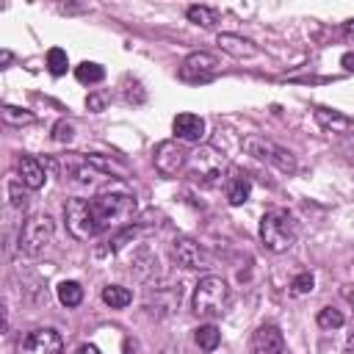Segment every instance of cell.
Instances as JSON below:
<instances>
[{
    "mask_svg": "<svg viewBox=\"0 0 354 354\" xmlns=\"http://www.w3.org/2000/svg\"><path fill=\"white\" fill-rule=\"evenodd\" d=\"M315 321H318V326H321V329H337V326H343V321H346V318H343V313H340V310H335V307H321Z\"/></svg>",
    "mask_w": 354,
    "mask_h": 354,
    "instance_id": "cb8c5ba5",
    "label": "cell"
},
{
    "mask_svg": "<svg viewBox=\"0 0 354 354\" xmlns=\"http://www.w3.org/2000/svg\"><path fill=\"white\" fill-rule=\"evenodd\" d=\"M260 241L274 254L288 252L293 246V241H296V221H293V216L288 210H279V207L263 213V218H260Z\"/></svg>",
    "mask_w": 354,
    "mask_h": 354,
    "instance_id": "7a4b0ae2",
    "label": "cell"
},
{
    "mask_svg": "<svg viewBox=\"0 0 354 354\" xmlns=\"http://www.w3.org/2000/svg\"><path fill=\"white\" fill-rule=\"evenodd\" d=\"M3 119H6V124H25V122H33V113H28L22 108H14V105H6Z\"/></svg>",
    "mask_w": 354,
    "mask_h": 354,
    "instance_id": "4316f807",
    "label": "cell"
},
{
    "mask_svg": "<svg viewBox=\"0 0 354 354\" xmlns=\"http://www.w3.org/2000/svg\"><path fill=\"white\" fill-rule=\"evenodd\" d=\"M252 354H285V337H282L279 326L263 324L252 335Z\"/></svg>",
    "mask_w": 354,
    "mask_h": 354,
    "instance_id": "7c38bea8",
    "label": "cell"
},
{
    "mask_svg": "<svg viewBox=\"0 0 354 354\" xmlns=\"http://www.w3.org/2000/svg\"><path fill=\"white\" fill-rule=\"evenodd\" d=\"M86 105H88L91 111H102V105H105V94H88Z\"/></svg>",
    "mask_w": 354,
    "mask_h": 354,
    "instance_id": "4dcf8cb0",
    "label": "cell"
},
{
    "mask_svg": "<svg viewBox=\"0 0 354 354\" xmlns=\"http://www.w3.org/2000/svg\"><path fill=\"white\" fill-rule=\"evenodd\" d=\"M8 196H11V205L14 207H28V191H25V185H22V180H11L8 183Z\"/></svg>",
    "mask_w": 354,
    "mask_h": 354,
    "instance_id": "484cf974",
    "label": "cell"
},
{
    "mask_svg": "<svg viewBox=\"0 0 354 354\" xmlns=\"http://www.w3.org/2000/svg\"><path fill=\"white\" fill-rule=\"evenodd\" d=\"M75 354H100V348H97V346H91V343H86V346H80Z\"/></svg>",
    "mask_w": 354,
    "mask_h": 354,
    "instance_id": "d6a6232c",
    "label": "cell"
},
{
    "mask_svg": "<svg viewBox=\"0 0 354 354\" xmlns=\"http://www.w3.org/2000/svg\"><path fill=\"white\" fill-rule=\"evenodd\" d=\"M171 252H174V260H177L183 268H188V271H202V268L210 266L207 252H205L196 241H191V238H177Z\"/></svg>",
    "mask_w": 354,
    "mask_h": 354,
    "instance_id": "8fae6325",
    "label": "cell"
},
{
    "mask_svg": "<svg viewBox=\"0 0 354 354\" xmlns=\"http://www.w3.org/2000/svg\"><path fill=\"white\" fill-rule=\"evenodd\" d=\"M346 299L351 301V307H354V290H346Z\"/></svg>",
    "mask_w": 354,
    "mask_h": 354,
    "instance_id": "d590c367",
    "label": "cell"
},
{
    "mask_svg": "<svg viewBox=\"0 0 354 354\" xmlns=\"http://www.w3.org/2000/svg\"><path fill=\"white\" fill-rule=\"evenodd\" d=\"M64 218H66V230L77 241H88L97 232H102L100 224H97V218H94V213H91V202L83 199V196H72L64 205Z\"/></svg>",
    "mask_w": 354,
    "mask_h": 354,
    "instance_id": "52a82bcc",
    "label": "cell"
},
{
    "mask_svg": "<svg viewBox=\"0 0 354 354\" xmlns=\"http://www.w3.org/2000/svg\"><path fill=\"white\" fill-rule=\"evenodd\" d=\"M194 340H196V346H199L202 351H213V348L218 346V340H221V332H218V326L205 324V326H199V329H196Z\"/></svg>",
    "mask_w": 354,
    "mask_h": 354,
    "instance_id": "7402d4cb",
    "label": "cell"
},
{
    "mask_svg": "<svg viewBox=\"0 0 354 354\" xmlns=\"http://www.w3.org/2000/svg\"><path fill=\"white\" fill-rule=\"evenodd\" d=\"M224 194H227V202L230 205H243L252 194V180L246 174H232L224 185Z\"/></svg>",
    "mask_w": 354,
    "mask_h": 354,
    "instance_id": "e0dca14e",
    "label": "cell"
},
{
    "mask_svg": "<svg viewBox=\"0 0 354 354\" xmlns=\"http://www.w3.org/2000/svg\"><path fill=\"white\" fill-rule=\"evenodd\" d=\"M241 144H243V149H246L252 158L271 163V166L279 169L282 174H293V171H296V158H293V152H288L285 147H279V144H274V141H268V138H263V136H246Z\"/></svg>",
    "mask_w": 354,
    "mask_h": 354,
    "instance_id": "8992f818",
    "label": "cell"
},
{
    "mask_svg": "<svg viewBox=\"0 0 354 354\" xmlns=\"http://www.w3.org/2000/svg\"><path fill=\"white\" fill-rule=\"evenodd\" d=\"M53 235H55V224L47 213H33L22 221L19 227V238H17V246L22 254L28 257H36L41 254L50 243H53Z\"/></svg>",
    "mask_w": 354,
    "mask_h": 354,
    "instance_id": "5b68a950",
    "label": "cell"
},
{
    "mask_svg": "<svg viewBox=\"0 0 354 354\" xmlns=\"http://www.w3.org/2000/svg\"><path fill=\"white\" fill-rule=\"evenodd\" d=\"M340 64H343L346 72H354V53H346V55L340 58Z\"/></svg>",
    "mask_w": 354,
    "mask_h": 354,
    "instance_id": "1f68e13d",
    "label": "cell"
},
{
    "mask_svg": "<svg viewBox=\"0 0 354 354\" xmlns=\"http://www.w3.org/2000/svg\"><path fill=\"white\" fill-rule=\"evenodd\" d=\"M346 351L348 354H354V329L348 332V337H346Z\"/></svg>",
    "mask_w": 354,
    "mask_h": 354,
    "instance_id": "836d02e7",
    "label": "cell"
},
{
    "mask_svg": "<svg viewBox=\"0 0 354 354\" xmlns=\"http://www.w3.org/2000/svg\"><path fill=\"white\" fill-rule=\"evenodd\" d=\"M171 127L180 141H202V136H205V119L196 113H177Z\"/></svg>",
    "mask_w": 354,
    "mask_h": 354,
    "instance_id": "5bb4252c",
    "label": "cell"
},
{
    "mask_svg": "<svg viewBox=\"0 0 354 354\" xmlns=\"http://www.w3.org/2000/svg\"><path fill=\"white\" fill-rule=\"evenodd\" d=\"M17 171H19V180H22V185H25L28 191H39V188L44 185V180H47L44 163H41V160H36V158H30V155L19 158Z\"/></svg>",
    "mask_w": 354,
    "mask_h": 354,
    "instance_id": "9a60e30c",
    "label": "cell"
},
{
    "mask_svg": "<svg viewBox=\"0 0 354 354\" xmlns=\"http://www.w3.org/2000/svg\"><path fill=\"white\" fill-rule=\"evenodd\" d=\"M218 44L232 58H252V55H257V44L243 39V36H238V33H218Z\"/></svg>",
    "mask_w": 354,
    "mask_h": 354,
    "instance_id": "2e32d148",
    "label": "cell"
},
{
    "mask_svg": "<svg viewBox=\"0 0 354 354\" xmlns=\"http://www.w3.org/2000/svg\"><path fill=\"white\" fill-rule=\"evenodd\" d=\"M72 136H75V124H72V122H66V119L55 122V127H53V138H55L58 144L72 141Z\"/></svg>",
    "mask_w": 354,
    "mask_h": 354,
    "instance_id": "f1b7e54d",
    "label": "cell"
},
{
    "mask_svg": "<svg viewBox=\"0 0 354 354\" xmlns=\"http://www.w3.org/2000/svg\"><path fill=\"white\" fill-rule=\"evenodd\" d=\"M19 354H64V340L55 329H33L19 343Z\"/></svg>",
    "mask_w": 354,
    "mask_h": 354,
    "instance_id": "30bf717a",
    "label": "cell"
},
{
    "mask_svg": "<svg viewBox=\"0 0 354 354\" xmlns=\"http://www.w3.org/2000/svg\"><path fill=\"white\" fill-rule=\"evenodd\" d=\"M185 174L199 185H218L227 174V158L216 147H199L188 155Z\"/></svg>",
    "mask_w": 354,
    "mask_h": 354,
    "instance_id": "277c9868",
    "label": "cell"
},
{
    "mask_svg": "<svg viewBox=\"0 0 354 354\" xmlns=\"http://www.w3.org/2000/svg\"><path fill=\"white\" fill-rule=\"evenodd\" d=\"M185 14H188V19H191L194 25H202V28H216V25H218V11H216V8L191 6Z\"/></svg>",
    "mask_w": 354,
    "mask_h": 354,
    "instance_id": "44dd1931",
    "label": "cell"
},
{
    "mask_svg": "<svg viewBox=\"0 0 354 354\" xmlns=\"http://www.w3.org/2000/svg\"><path fill=\"white\" fill-rule=\"evenodd\" d=\"M340 152H343L348 160H354V133H351V136H346V138L340 141Z\"/></svg>",
    "mask_w": 354,
    "mask_h": 354,
    "instance_id": "f546056e",
    "label": "cell"
},
{
    "mask_svg": "<svg viewBox=\"0 0 354 354\" xmlns=\"http://www.w3.org/2000/svg\"><path fill=\"white\" fill-rule=\"evenodd\" d=\"M88 202H91V213H94L100 230L127 224L136 216V196L122 188H105V191L94 194Z\"/></svg>",
    "mask_w": 354,
    "mask_h": 354,
    "instance_id": "6da1fadb",
    "label": "cell"
},
{
    "mask_svg": "<svg viewBox=\"0 0 354 354\" xmlns=\"http://www.w3.org/2000/svg\"><path fill=\"white\" fill-rule=\"evenodd\" d=\"M227 307H230V285L216 274L202 277L194 288V313L202 318H218L227 313Z\"/></svg>",
    "mask_w": 354,
    "mask_h": 354,
    "instance_id": "3957f363",
    "label": "cell"
},
{
    "mask_svg": "<svg viewBox=\"0 0 354 354\" xmlns=\"http://www.w3.org/2000/svg\"><path fill=\"white\" fill-rule=\"evenodd\" d=\"M315 122L326 130V133H335V136H351L354 133V119L340 113V111H329V108H315Z\"/></svg>",
    "mask_w": 354,
    "mask_h": 354,
    "instance_id": "4fadbf2b",
    "label": "cell"
},
{
    "mask_svg": "<svg viewBox=\"0 0 354 354\" xmlns=\"http://www.w3.org/2000/svg\"><path fill=\"white\" fill-rule=\"evenodd\" d=\"M86 160H88L94 169H100L105 177H111V174H116V177H127V166H124V163H119V160H113V158H102V155H86Z\"/></svg>",
    "mask_w": 354,
    "mask_h": 354,
    "instance_id": "d6986e66",
    "label": "cell"
},
{
    "mask_svg": "<svg viewBox=\"0 0 354 354\" xmlns=\"http://www.w3.org/2000/svg\"><path fill=\"white\" fill-rule=\"evenodd\" d=\"M216 72H218V58L213 53L199 50V53H191L183 61L180 80H185V83H207L210 77H216Z\"/></svg>",
    "mask_w": 354,
    "mask_h": 354,
    "instance_id": "9c48e42d",
    "label": "cell"
},
{
    "mask_svg": "<svg viewBox=\"0 0 354 354\" xmlns=\"http://www.w3.org/2000/svg\"><path fill=\"white\" fill-rule=\"evenodd\" d=\"M313 288H315V277H313L310 271H301V274L293 277V282H290V290L299 293V296H301V293H310Z\"/></svg>",
    "mask_w": 354,
    "mask_h": 354,
    "instance_id": "83f0119b",
    "label": "cell"
},
{
    "mask_svg": "<svg viewBox=\"0 0 354 354\" xmlns=\"http://www.w3.org/2000/svg\"><path fill=\"white\" fill-rule=\"evenodd\" d=\"M102 301L111 310H122V307H127L133 301V293L127 288H122V285H105L102 288Z\"/></svg>",
    "mask_w": 354,
    "mask_h": 354,
    "instance_id": "ac0fdd59",
    "label": "cell"
},
{
    "mask_svg": "<svg viewBox=\"0 0 354 354\" xmlns=\"http://www.w3.org/2000/svg\"><path fill=\"white\" fill-rule=\"evenodd\" d=\"M75 77L80 80V83H100L102 77H105V69L100 66V64H94V61H83V64H77L75 66Z\"/></svg>",
    "mask_w": 354,
    "mask_h": 354,
    "instance_id": "603a6c76",
    "label": "cell"
},
{
    "mask_svg": "<svg viewBox=\"0 0 354 354\" xmlns=\"http://www.w3.org/2000/svg\"><path fill=\"white\" fill-rule=\"evenodd\" d=\"M188 149L177 141V138H166L155 147L152 152V160H155V169L163 174V177H177L180 171H185L188 166Z\"/></svg>",
    "mask_w": 354,
    "mask_h": 354,
    "instance_id": "ba28073f",
    "label": "cell"
},
{
    "mask_svg": "<svg viewBox=\"0 0 354 354\" xmlns=\"http://www.w3.org/2000/svg\"><path fill=\"white\" fill-rule=\"evenodd\" d=\"M58 301H61L64 307H77V304L83 301V288H80V282H75V279L61 282V285H58Z\"/></svg>",
    "mask_w": 354,
    "mask_h": 354,
    "instance_id": "ffe728a7",
    "label": "cell"
},
{
    "mask_svg": "<svg viewBox=\"0 0 354 354\" xmlns=\"http://www.w3.org/2000/svg\"><path fill=\"white\" fill-rule=\"evenodd\" d=\"M66 66H69V58H66V53L61 50V47H53L50 53H47V69H50V75H64L66 72Z\"/></svg>",
    "mask_w": 354,
    "mask_h": 354,
    "instance_id": "d4e9b609",
    "label": "cell"
},
{
    "mask_svg": "<svg viewBox=\"0 0 354 354\" xmlns=\"http://www.w3.org/2000/svg\"><path fill=\"white\" fill-rule=\"evenodd\" d=\"M346 33L354 39V19H351V22H346Z\"/></svg>",
    "mask_w": 354,
    "mask_h": 354,
    "instance_id": "e575fe53",
    "label": "cell"
}]
</instances>
